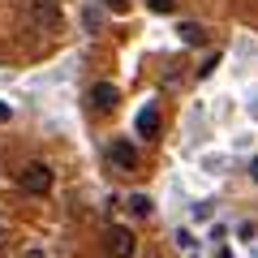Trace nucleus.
I'll use <instances>...</instances> for the list:
<instances>
[{
    "label": "nucleus",
    "mask_w": 258,
    "mask_h": 258,
    "mask_svg": "<svg viewBox=\"0 0 258 258\" xmlns=\"http://www.w3.org/2000/svg\"><path fill=\"white\" fill-rule=\"evenodd\" d=\"M26 18L35 22L39 30H56L60 26V5H56V0H26Z\"/></svg>",
    "instance_id": "nucleus-1"
},
{
    "label": "nucleus",
    "mask_w": 258,
    "mask_h": 258,
    "mask_svg": "<svg viewBox=\"0 0 258 258\" xmlns=\"http://www.w3.org/2000/svg\"><path fill=\"white\" fill-rule=\"evenodd\" d=\"M134 249H138V237H134L125 224L108 228V258H134Z\"/></svg>",
    "instance_id": "nucleus-2"
},
{
    "label": "nucleus",
    "mask_w": 258,
    "mask_h": 258,
    "mask_svg": "<svg viewBox=\"0 0 258 258\" xmlns=\"http://www.w3.org/2000/svg\"><path fill=\"white\" fill-rule=\"evenodd\" d=\"M108 164L116 168V172H134V168H138V147L125 142V138H116V142L108 147Z\"/></svg>",
    "instance_id": "nucleus-3"
},
{
    "label": "nucleus",
    "mask_w": 258,
    "mask_h": 258,
    "mask_svg": "<svg viewBox=\"0 0 258 258\" xmlns=\"http://www.w3.org/2000/svg\"><path fill=\"white\" fill-rule=\"evenodd\" d=\"M22 189L26 194H47L52 189V168L47 164H26L22 168Z\"/></svg>",
    "instance_id": "nucleus-4"
},
{
    "label": "nucleus",
    "mask_w": 258,
    "mask_h": 258,
    "mask_svg": "<svg viewBox=\"0 0 258 258\" xmlns=\"http://www.w3.org/2000/svg\"><path fill=\"white\" fill-rule=\"evenodd\" d=\"M86 99H91L95 112H112V108H116V99H120V91H116L112 82H99V86H91V95H86Z\"/></svg>",
    "instance_id": "nucleus-5"
},
{
    "label": "nucleus",
    "mask_w": 258,
    "mask_h": 258,
    "mask_svg": "<svg viewBox=\"0 0 258 258\" xmlns=\"http://www.w3.org/2000/svg\"><path fill=\"white\" fill-rule=\"evenodd\" d=\"M134 125H138L142 138H155V134H159V108H155V103H147V108L138 112V120H134Z\"/></svg>",
    "instance_id": "nucleus-6"
},
{
    "label": "nucleus",
    "mask_w": 258,
    "mask_h": 258,
    "mask_svg": "<svg viewBox=\"0 0 258 258\" xmlns=\"http://www.w3.org/2000/svg\"><path fill=\"white\" fill-rule=\"evenodd\" d=\"M176 30H181V43H207V30L198 22H181Z\"/></svg>",
    "instance_id": "nucleus-7"
},
{
    "label": "nucleus",
    "mask_w": 258,
    "mask_h": 258,
    "mask_svg": "<svg viewBox=\"0 0 258 258\" xmlns=\"http://www.w3.org/2000/svg\"><path fill=\"white\" fill-rule=\"evenodd\" d=\"M129 207H134V215H151V198H147V194H134Z\"/></svg>",
    "instance_id": "nucleus-8"
},
{
    "label": "nucleus",
    "mask_w": 258,
    "mask_h": 258,
    "mask_svg": "<svg viewBox=\"0 0 258 258\" xmlns=\"http://www.w3.org/2000/svg\"><path fill=\"white\" fill-rule=\"evenodd\" d=\"M147 9H151V13H172L176 0H147Z\"/></svg>",
    "instance_id": "nucleus-9"
},
{
    "label": "nucleus",
    "mask_w": 258,
    "mask_h": 258,
    "mask_svg": "<svg viewBox=\"0 0 258 258\" xmlns=\"http://www.w3.org/2000/svg\"><path fill=\"white\" fill-rule=\"evenodd\" d=\"M99 5H103L108 13H125V9H129V0H99Z\"/></svg>",
    "instance_id": "nucleus-10"
},
{
    "label": "nucleus",
    "mask_w": 258,
    "mask_h": 258,
    "mask_svg": "<svg viewBox=\"0 0 258 258\" xmlns=\"http://www.w3.org/2000/svg\"><path fill=\"white\" fill-rule=\"evenodd\" d=\"M22 258H47V254H43V249H26V254H22Z\"/></svg>",
    "instance_id": "nucleus-11"
},
{
    "label": "nucleus",
    "mask_w": 258,
    "mask_h": 258,
    "mask_svg": "<svg viewBox=\"0 0 258 258\" xmlns=\"http://www.w3.org/2000/svg\"><path fill=\"white\" fill-rule=\"evenodd\" d=\"M0 120H9V108H5V103H0Z\"/></svg>",
    "instance_id": "nucleus-12"
},
{
    "label": "nucleus",
    "mask_w": 258,
    "mask_h": 258,
    "mask_svg": "<svg viewBox=\"0 0 258 258\" xmlns=\"http://www.w3.org/2000/svg\"><path fill=\"white\" fill-rule=\"evenodd\" d=\"M220 258H232V254H228V249H220Z\"/></svg>",
    "instance_id": "nucleus-13"
},
{
    "label": "nucleus",
    "mask_w": 258,
    "mask_h": 258,
    "mask_svg": "<svg viewBox=\"0 0 258 258\" xmlns=\"http://www.w3.org/2000/svg\"><path fill=\"white\" fill-rule=\"evenodd\" d=\"M254 181H258V159H254Z\"/></svg>",
    "instance_id": "nucleus-14"
},
{
    "label": "nucleus",
    "mask_w": 258,
    "mask_h": 258,
    "mask_svg": "<svg viewBox=\"0 0 258 258\" xmlns=\"http://www.w3.org/2000/svg\"><path fill=\"white\" fill-rule=\"evenodd\" d=\"M0 245H5V237H0Z\"/></svg>",
    "instance_id": "nucleus-15"
}]
</instances>
